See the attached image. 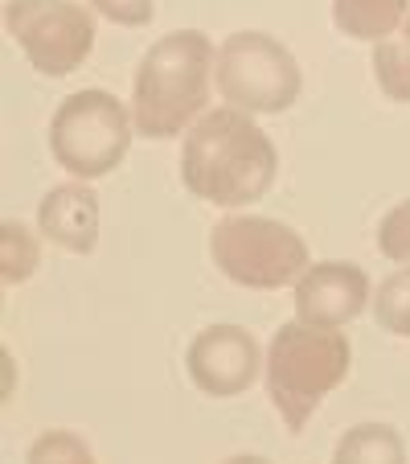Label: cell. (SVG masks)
<instances>
[{
	"mask_svg": "<svg viewBox=\"0 0 410 464\" xmlns=\"http://www.w3.org/2000/svg\"><path fill=\"white\" fill-rule=\"evenodd\" d=\"M377 251L390 263L410 267V198L386 210V218L377 222Z\"/></svg>",
	"mask_w": 410,
	"mask_h": 464,
	"instance_id": "e0dca14e",
	"label": "cell"
},
{
	"mask_svg": "<svg viewBox=\"0 0 410 464\" xmlns=\"http://www.w3.org/2000/svg\"><path fill=\"white\" fill-rule=\"evenodd\" d=\"M296 321L316 324V329H345L374 304V284L358 263L324 259L308 263V272L296 284Z\"/></svg>",
	"mask_w": 410,
	"mask_h": 464,
	"instance_id": "9c48e42d",
	"label": "cell"
},
{
	"mask_svg": "<svg viewBox=\"0 0 410 464\" xmlns=\"http://www.w3.org/2000/svg\"><path fill=\"white\" fill-rule=\"evenodd\" d=\"M222 464H271L267 456H230V460H222Z\"/></svg>",
	"mask_w": 410,
	"mask_h": 464,
	"instance_id": "d6986e66",
	"label": "cell"
},
{
	"mask_svg": "<svg viewBox=\"0 0 410 464\" xmlns=\"http://www.w3.org/2000/svg\"><path fill=\"white\" fill-rule=\"evenodd\" d=\"M91 9H95L99 17H107L111 25L144 29L157 17V0H91Z\"/></svg>",
	"mask_w": 410,
	"mask_h": 464,
	"instance_id": "ac0fdd59",
	"label": "cell"
},
{
	"mask_svg": "<svg viewBox=\"0 0 410 464\" xmlns=\"http://www.w3.org/2000/svg\"><path fill=\"white\" fill-rule=\"evenodd\" d=\"M218 50L201 29H176L148 45L131 79V120L148 140H176L210 111Z\"/></svg>",
	"mask_w": 410,
	"mask_h": 464,
	"instance_id": "7a4b0ae2",
	"label": "cell"
},
{
	"mask_svg": "<svg viewBox=\"0 0 410 464\" xmlns=\"http://www.w3.org/2000/svg\"><path fill=\"white\" fill-rule=\"evenodd\" d=\"M374 321L390 337H410V267L386 276L374 292Z\"/></svg>",
	"mask_w": 410,
	"mask_h": 464,
	"instance_id": "9a60e30c",
	"label": "cell"
},
{
	"mask_svg": "<svg viewBox=\"0 0 410 464\" xmlns=\"http://www.w3.org/2000/svg\"><path fill=\"white\" fill-rule=\"evenodd\" d=\"M131 131H136V120L111 91H74L62 99L50 120V157L74 181H99L123 165Z\"/></svg>",
	"mask_w": 410,
	"mask_h": 464,
	"instance_id": "5b68a950",
	"label": "cell"
},
{
	"mask_svg": "<svg viewBox=\"0 0 410 464\" xmlns=\"http://www.w3.org/2000/svg\"><path fill=\"white\" fill-rule=\"evenodd\" d=\"M410 17V0H332V25L353 42H386Z\"/></svg>",
	"mask_w": 410,
	"mask_h": 464,
	"instance_id": "8fae6325",
	"label": "cell"
},
{
	"mask_svg": "<svg viewBox=\"0 0 410 464\" xmlns=\"http://www.w3.org/2000/svg\"><path fill=\"white\" fill-rule=\"evenodd\" d=\"M280 177V152L251 111L214 107L205 111L181 144V185L197 202L243 210L262 202Z\"/></svg>",
	"mask_w": 410,
	"mask_h": 464,
	"instance_id": "6da1fadb",
	"label": "cell"
},
{
	"mask_svg": "<svg viewBox=\"0 0 410 464\" xmlns=\"http://www.w3.org/2000/svg\"><path fill=\"white\" fill-rule=\"evenodd\" d=\"M218 95L251 115H280L304 91L296 53L262 29H238L218 45Z\"/></svg>",
	"mask_w": 410,
	"mask_h": 464,
	"instance_id": "8992f818",
	"label": "cell"
},
{
	"mask_svg": "<svg viewBox=\"0 0 410 464\" xmlns=\"http://www.w3.org/2000/svg\"><path fill=\"white\" fill-rule=\"evenodd\" d=\"M37 230L71 255H91L99 243V198L87 181L53 185L37 202Z\"/></svg>",
	"mask_w": 410,
	"mask_h": 464,
	"instance_id": "30bf717a",
	"label": "cell"
},
{
	"mask_svg": "<svg viewBox=\"0 0 410 464\" xmlns=\"http://www.w3.org/2000/svg\"><path fill=\"white\" fill-rule=\"evenodd\" d=\"M349 370L353 345L340 329H316L304 321L280 324L262 358V382L283 428L300 436L324 399L349 378Z\"/></svg>",
	"mask_w": 410,
	"mask_h": 464,
	"instance_id": "3957f363",
	"label": "cell"
},
{
	"mask_svg": "<svg viewBox=\"0 0 410 464\" xmlns=\"http://www.w3.org/2000/svg\"><path fill=\"white\" fill-rule=\"evenodd\" d=\"M332 464H406V440L390 423H358L337 440Z\"/></svg>",
	"mask_w": 410,
	"mask_h": 464,
	"instance_id": "7c38bea8",
	"label": "cell"
},
{
	"mask_svg": "<svg viewBox=\"0 0 410 464\" xmlns=\"http://www.w3.org/2000/svg\"><path fill=\"white\" fill-rule=\"evenodd\" d=\"M369 66H374V79L386 99L410 103V17L402 21L398 34H390L386 42L374 45V62Z\"/></svg>",
	"mask_w": 410,
	"mask_h": 464,
	"instance_id": "4fadbf2b",
	"label": "cell"
},
{
	"mask_svg": "<svg viewBox=\"0 0 410 464\" xmlns=\"http://www.w3.org/2000/svg\"><path fill=\"white\" fill-rule=\"evenodd\" d=\"M5 29L45 79L74 74L95 50V17L79 0H5Z\"/></svg>",
	"mask_w": 410,
	"mask_h": 464,
	"instance_id": "52a82bcc",
	"label": "cell"
},
{
	"mask_svg": "<svg viewBox=\"0 0 410 464\" xmlns=\"http://www.w3.org/2000/svg\"><path fill=\"white\" fill-rule=\"evenodd\" d=\"M210 259L230 284L251 292L288 288L312 263L300 230L262 214H226L210 230Z\"/></svg>",
	"mask_w": 410,
	"mask_h": 464,
	"instance_id": "277c9868",
	"label": "cell"
},
{
	"mask_svg": "<svg viewBox=\"0 0 410 464\" xmlns=\"http://www.w3.org/2000/svg\"><path fill=\"white\" fill-rule=\"evenodd\" d=\"M267 353L259 350L251 329L243 324H210L185 350L189 382L210 399H234L254 386Z\"/></svg>",
	"mask_w": 410,
	"mask_h": 464,
	"instance_id": "ba28073f",
	"label": "cell"
},
{
	"mask_svg": "<svg viewBox=\"0 0 410 464\" xmlns=\"http://www.w3.org/2000/svg\"><path fill=\"white\" fill-rule=\"evenodd\" d=\"M25 464H99L91 444L74 431H42V436L29 444Z\"/></svg>",
	"mask_w": 410,
	"mask_h": 464,
	"instance_id": "2e32d148",
	"label": "cell"
},
{
	"mask_svg": "<svg viewBox=\"0 0 410 464\" xmlns=\"http://www.w3.org/2000/svg\"><path fill=\"white\" fill-rule=\"evenodd\" d=\"M42 267V243L25 222H0V280L9 284H25L29 276Z\"/></svg>",
	"mask_w": 410,
	"mask_h": 464,
	"instance_id": "5bb4252c",
	"label": "cell"
}]
</instances>
